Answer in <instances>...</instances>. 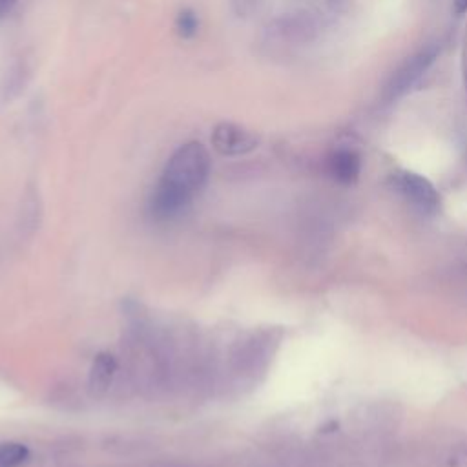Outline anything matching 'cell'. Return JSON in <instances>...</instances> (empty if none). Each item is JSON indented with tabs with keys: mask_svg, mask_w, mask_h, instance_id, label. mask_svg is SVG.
Masks as SVG:
<instances>
[{
	"mask_svg": "<svg viewBox=\"0 0 467 467\" xmlns=\"http://www.w3.org/2000/svg\"><path fill=\"white\" fill-rule=\"evenodd\" d=\"M16 4V0H0V16L11 11V7Z\"/></svg>",
	"mask_w": 467,
	"mask_h": 467,
	"instance_id": "9c48e42d",
	"label": "cell"
},
{
	"mask_svg": "<svg viewBox=\"0 0 467 467\" xmlns=\"http://www.w3.org/2000/svg\"><path fill=\"white\" fill-rule=\"evenodd\" d=\"M259 137L235 122H219L212 131V146L217 153L226 157H237L250 153L257 148Z\"/></svg>",
	"mask_w": 467,
	"mask_h": 467,
	"instance_id": "277c9868",
	"label": "cell"
},
{
	"mask_svg": "<svg viewBox=\"0 0 467 467\" xmlns=\"http://www.w3.org/2000/svg\"><path fill=\"white\" fill-rule=\"evenodd\" d=\"M392 186L418 212L432 215L440 210V193L425 177L414 171H398L392 175Z\"/></svg>",
	"mask_w": 467,
	"mask_h": 467,
	"instance_id": "3957f363",
	"label": "cell"
},
{
	"mask_svg": "<svg viewBox=\"0 0 467 467\" xmlns=\"http://www.w3.org/2000/svg\"><path fill=\"white\" fill-rule=\"evenodd\" d=\"M467 11V0H454V13L463 15Z\"/></svg>",
	"mask_w": 467,
	"mask_h": 467,
	"instance_id": "30bf717a",
	"label": "cell"
},
{
	"mask_svg": "<svg viewBox=\"0 0 467 467\" xmlns=\"http://www.w3.org/2000/svg\"><path fill=\"white\" fill-rule=\"evenodd\" d=\"M438 53H440V47L425 46L423 49L414 53L410 58H407V62L400 66L396 73L390 77V80L387 82L383 99L387 102H394L405 93H409L418 84V80L427 73V69L432 66Z\"/></svg>",
	"mask_w": 467,
	"mask_h": 467,
	"instance_id": "7a4b0ae2",
	"label": "cell"
},
{
	"mask_svg": "<svg viewBox=\"0 0 467 467\" xmlns=\"http://www.w3.org/2000/svg\"><path fill=\"white\" fill-rule=\"evenodd\" d=\"M29 458V449L20 441L0 443V467H18Z\"/></svg>",
	"mask_w": 467,
	"mask_h": 467,
	"instance_id": "52a82bcc",
	"label": "cell"
},
{
	"mask_svg": "<svg viewBox=\"0 0 467 467\" xmlns=\"http://www.w3.org/2000/svg\"><path fill=\"white\" fill-rule=\"evenodd\" d=\"M117 370V361L111 354L108 352H100L97 354V358L91 363V370H89V389L93 394H104L108 390V387L111 385L113 374Z\"/></svg>",
	"mask_w": 467,
	"mask_h": 467,
	"instance_id": "8992f818",
	"label": "cell"
},
{
	"mask_svg": "<svg viewBox=\"0 0 467 467\" xmlns=\"http://www.w3.org/2000/svg\"><path fill=\"white\" fill-rule=\"evenodd\" d=\"M175 31L182 40H190L199 31V16L193 9L184 7L175 16Z\"/></svg>",
	"mask_w": 467,
	"mask_h": 467,
	"instance_id": "ba28073f",
	"label": "cell"
},
{
	"mask_svg": "<svg viewBox=\"0 0 467 467\" xmlns=\"http://www.w3.org/2000/svg\"><path fill=\"white\" fill-rule=\"evenodd\" d=\"M210 170V153L201 142L192 140L179 146L150 195L151 215L161 221L179 215L206 186Z\"/></svg>",
	"mask_w": 467,
	"mask_h": 467,
	"instance_id": "6da1fadb",
	"label": "cell"
},
{
	"mask_svg": "<svg viewBox=\"0 0 467 467\" xmlns=\"http://www.w3.org/2000/svg\"><path fill=\"white\" fill-rule=\"evenodd\" d=\"M327 170L330 177L339 184H352L358 181L361 171V157L354 150H336L327 161Z\"/></svg>",
	"mask_w": 467,
	"mask_h": 467,
	"instance_id": "5b68a950",
	"label": "cell"
}]
</instances>
